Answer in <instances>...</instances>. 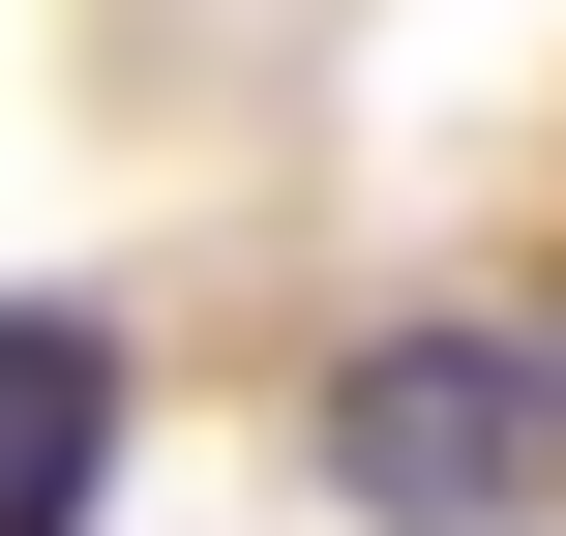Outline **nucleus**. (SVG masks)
Instances as JSON below:
<instances>
[{
  "instance_id": "1",
  "label": "nucleus",
  "mask_w": 566,
  "mask_h": 536,
  "mask_svg": "<svg viewBox=\"0 0 566 536\" xmlns=\"http://www.w3.org/2000/svg\"><path fill=\"white\" fill-rule=\"evenodd\" d=\"M298 448H328V507H388V536H507L566 477V358H507V328H358Z\"/></svg>"
},
{
  "instance_id": "2",
  "label": "nucleus",
  "mask_w": 566,
  "mask_h": 536,
  "mask_svg": "<svg viewBox=\"0 0 566 536\" xmlns=\"http://www.w3.org/2000/svg\"><path fill=\"white\" fill-rule=\"evenodd\" d=\"M90 507H119V328L0 298V536H90Z\"/></svg>"
}]
</instances>
